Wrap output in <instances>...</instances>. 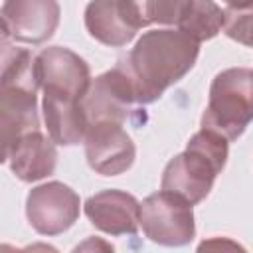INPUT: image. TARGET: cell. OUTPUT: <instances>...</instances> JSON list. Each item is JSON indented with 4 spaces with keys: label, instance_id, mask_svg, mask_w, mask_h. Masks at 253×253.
<instances>
[{
    "label": "cell",
    "instance_id": "6da1fadb",
    "mask_svg": "<svg viewBox=\"0 0 253 253\" xmlns=\"http://www.w3.org/2000/svg\"><path fill=\"white\" fill-rule=\"evenodd\" d=\"M200 42L178 30H150L117 65L126 75L138 105L154 103L196 63Z\"/></svg>",
    "mask_w": 253,
    "mask_h": 253
},
{
    "label": "cell",
    "instance_id": "7a4b0ae2",
    "mask_svg": "<svg viewBox=\"0 0 253 253\" xmlns=\"http://www.w3.org/2000/svg\"><path fill=\"white\" fill-rule=\"evenodd\" d=\"M38 65L28 49L14 47L2 38L0 77V140L2 156L26 132L40 128L38 115Z\"/></svg>",
    "mask_w": 253,
    "mask_h": 253
},
{
    "label": "cell",
    "instance_id": "3957f363",
    "mask_svg": "<svg viewBox=\"0 0 253 253\" xmlns=\"http://www.w3.org/2000/svg\"><path fill=\"white\" fill-rule=\"evenodd\" d=\"M227 154L229 140L202 126L188 140L184 152L176 154L166 164L160 188L196 206L213 188L217 174L227 162Z\"/></svg>",
    "mask_w": 253,
    "mask_h": 253
},
{
    "label": "cell",
    "instance_id": "277c9868",
    "mask_svg": "<svg viewBox=\"0 0 253 253\" xmlns=\"http://www.w3.org/2000/svg\"><path fill=\"white\" fill-rule=\"evenodd\" d=\"M253 121V69L229 67L217 73L210 87L202 126L219 132L229 142L239 138Z\"/></svg>",
    "mask_w": 253,
    "mask_h": 253
},
{
    "label": "cell",
    "instance_id": "5b68a950",
    "mask_svg": "<svg viewBox=\"0 0 253 253\" xmlns=\"http://www.w3.org/2000/svg\"><path fill=\"white\" fill-rule=\"evenodd\" d=\"M140 227L154 243L186 245L196 235L192 204L166 190L150 194L140 204Z\"/></svg>",
    "mask_w": 253,
    "mask_h": 253
},
{
    "label": "cell",
    "instance_id": "8992f818",
    "mask_svg": "<svg viewBox=\"0 0 253 253\" xmlns=\"http://www.w3.org/2000/svg\"><path fill=\"white\" fill-rule=\"evenodd\" d=\"M38 79L43 97L79 103L91 83V69L75 51L51 45L36 55Z\"/></svg>",
    "mask_w": 253,
    "mask_h": 253
},
{
    "label": "cell",
    "instance_id": "52a82bcc",
    "mask_svg": "<svg viewBox=\"0 0 253 253\" xmlns=\"http://www.w3.org/2000/svg\"><path fill=\"white\" fill-rule=\"evenodd\" d=\"M79 196L61 182H47L30 190L26 198V215L40 235H59L79 217Z\"/></svg>",
    "mask_w": 253,
    "mask_h": 253
},
{
    "label": "cell",
    "instance_id": "ba28073f",
    "mask_svg": "<svg viewBox=\"0 0 253 253\" xmlns=\"http://www.w3.org/2000/svg\"><path fill=\"white\" fill-rule=\"evenodd\" d=\"M2 38L40 45L47 42L59 24L57 0H4Z\"/></svg>",
    "mask_w": 253,
    "mask_h": 253
},
{
    "label": "cell",
    "instance_id": "9c48e42d",
    "mask_svg": "<svg viewBox=\"0 0 253 253\" xmlns=\"http://www.w3.org/2000/svg\"><path fill=\"white\" fill-rule=\"evenodd\" d=\"M138 105L132 93V87L119 65L91 79L81 107L87 117V123L113 121L125 125L132 113V107Z\"/></svg>",
    "mask_w": 253,
    "mask_h": 253
},
{
    "label": "cell",
    "instance_id": "30bf717a",
    "mask_svg": "<svg viewBox=\"0 0 253 253\" xmlns=\"http://www.w3.org/2000/svg\"><path fill=\"white\" fill-rule=\"evenodd\" d=\"M83 144L91 170L101 176H119L126 172L136 156L132 138L121 123L113 121L89 125Z\"/></svg>",
    "mask_w": 253,
    "mask_h": 253
},
{
    "label": "cell",
    "instance_id": "8fae6325",
    "mask_svg": "<svg viewBox=\"0 0 253 253\" xmlns=\"http://www.w3.org/2000/svg\"><path fill=\"white\" fill-rule=\"evenodd\" d=\"M83 210L89 221L109 235H136L140 227V204L123 190H103L91 196Z\"/></svg>",
    "mask_w": 253,
    "mask_h": 253
},
{
    "label": "cell",
    "instance_id": "7c38bea8",
    "mask_svg": "<svg viewBox=\"0 0 253 253\" xmlns=\"http://www.w3.org/2000/svg\"><path fill=\"white\" fill-rule=\"evenodd\" d=\"M85 28L103 45L123 47L140 30L128 0H91L85 8Z\"/></svg>",
    "mask_w": 253,
    "mask_h": 253
},
{
    "label": "cell",
    "instance_id": "4fadbf2b",
    "mask_svg": "<svg viewBox=\"0 0 253 253\" xmlns=\"http://www.w3.org/2000/svg\"><path fill=\"white\" fill-rule=\"evenodd\" d=\"M10 170L22 182H36L53 174L57 164V148L51 136L43 134L40 128L22 134L10 150L2 156Z\"/></svg>",
    "mask_w": 253,
    "mask_h": 253
},
{
    "label": "cell",
    "instance_id": "5bb4252c",
    "mask_svg": "<svg viewBox=\"0 0 253 253\" xmlns=\"http://www.w3.org/2000/svg\"><path fill=\"white\" fill-rule=\"evenodd\" d=\"M42 109H43V121L47 126V134L51 136L55 144L71 146V144H79L85 140L89 123L83 113L81 101L69 103V101L43 97Z\"/></svg>",
    "mask_w": 253,
    "mask_h": 253
},
{
    "label": "cell",
    "instance_id": "9a60e30c",
    "mask_svg": "<svg viewBox=\"0 0 253 253\" xmlns=\"http://www.w3.org/2000/svg\"><path fill=\"white\" fill-rule=\"evenodd\" d=\"M223 24L225 10H221L213 0H192L186 14L178 22V28L202 43L215 38L223 30Z\"/></svg>",
    "mask_w": 253,
    "mask_h": 253
},
{
    "label": "cell",
    "instance_id": "2e32d148",
    "mask_svg": "<svg viewBox=\"0 0 253 253\" xmlns=\"http://www.w3.org/2000/svg\"><path fill=\"white\" fill-rule=\"evenodd\" d=\"M140 28L150 24L172 26L182 20L192 0H128Z\"/></svg>",
    "mask_w": 253,
    "mask_h": 253
},
{
    "label": "cell",
    "instance_id": "e0dca14e",
    "mask_svg": "<svg viewBox=\"0 0 253 253\" xmlns=\"http://www.w3.org/2000/svg\"><path fill=\"white\" fill-rule=\"evenodd\" d=\"M223 32L227 38L235 40L237 43L253 47V6L241 8V10L227 8Z\"/></svg>",
    "mask_w": 253,
    "mask_h": 253
},
{
    "label": "cell",
    "instance_id": "ac0fdd59",
    "mask_svg": "<svg viewBox=\"0 0 253 253\" xmlns=\"http://www.w3.org/2000/svg\"><path fill=\"white\" fill-rule=\"evenodd\" d=\"M239 249V245L237 243H231V241H219V239H211V241H204L202 245H200V251H204V249Z\"/></svg>",
    "mask_w": 253,
    "mask_h": 253
},
{
    "label": "cell",
    "instance_id": "d6986e66",
    "mask_svg": "<svg viewBox=\"0 0 253 253\" xmlns=\"http://www.w3.org/2000/svg\"><path fill=\"white\" fill-rule=\"evenodd\" d=\"M227 4V8H235V10H241V8H249L253 6V0H223Z\"/></svg>",
    "mask_w": 253,
    "mask_h": 253
},
{
    "label": "cell",
    "instance_id": "ffe728a7",
    "mask_svg": "<svg viewBox=\"0 0 253 253\" xmlns=\"http://www.w3.org/2000/svg\"><path fill=\"white\" fill-rule=\"evenodd\" d=\"M87 247H105L107 251H113V245H109V243H99V241H93V239H89L85 245H79L77 249H87Z\"/></svg>",
    "mask_w": 253,
    "mask_h": 253
}]
</instances>
